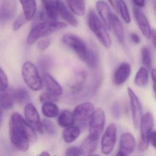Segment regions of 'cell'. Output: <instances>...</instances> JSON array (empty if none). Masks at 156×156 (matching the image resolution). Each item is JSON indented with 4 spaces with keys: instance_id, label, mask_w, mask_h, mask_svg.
<instances>
[{
    "instance_id": "obj_15",
    "label": "cell",
    "mask_w": 156,
    "mask_h": 156,
    "mask_svg": "<svg viewBox=\"0 0 156 156\" xmlns=\"http://www.w3.org/2000/svg\"><path fill=\"white\" fill-rule=\"evenodd\" d=\"M133 15L142 34L147 39H150L151 30L148 21L145 14L139 8L134 7Z\"/></svg>"
},
{
    "instance_id": "obj_24",
    "label": "cell",
    "mask_w": 156,
    "mask_h": 156,
    "mask_svg": "<svg viewBox=\"0 0 156 156\" xmlns=\"http://www.w3.org/2000/svg\"><path fill=\"white\" fill-rule=\"evenodd\" d=\"M22 6L23 14L27 21L32 19L36 11V4L35 0H20Z\"/></svg>"
},
{
    "instance_id": "obj_35",
    "label": "cell",
    "mask_w": 156,
    "mask_h": 156,
    "mask_svg": "<svg viewBox=\"0 0 156 156\" xmlns=\"http://www.w3.org/2000/svg\"><path fill=\"white\" fill-rule=\"evenodd\" d=\"M52 60L50 57L44 55L40 58L39 62V66L41 70H47L51 65Z\"/></svg>"
},
{
    "instance_id": "obj_16",
    "label": "cell",
    "mask_w": 156,
    "mask_h": 156,
    "mask_svg": "<svg viewBox=\"0 0 156 156\" xmlns=\"http://www.w3.org/2000/svg\"><path fill=\"white\" fill-rule=\"evenodd\" d=\"M96 9L103 23L108 30L111 29V17L112 13L111 9L107 3L99 0L97 2Z\"/></svg>"
},
{
    "instance_id": "obj_33",
    "label": "cell",
    "mask_w": 156,
    "mask_h": 156,
    "mask_svg": "<svg viewBox=\"0 0 156 156\" xmlns=\"http://www.w3.org/2000/svg\"><path fill=\"white\" fill-rule=\"evenodd\" d=\"M44 129L50 135H54L56 133V128L55 125L50 119H44L43 120Z\"/></svg>"
},
{
    "instance_id": "obj_11",
    "label": "cell",
    "mask_w": 156,
    "mask_h": 156,
    "mask_svg": "<svg viewBox=\"0 0 156 156\" xmlns=\"http://www.w3.org/2000/svg\"><path fill=\"white\" fill-rule=\"evenodd\" d=\"M94 111V105L87 102L77 106L73 113L75 120L79 123H85L89 122Z\"/></svg>"
},
{
    "instance_id": "obj_9",
    "label": "cell",
    "mask_w": 156,
    "mask_h": 156,
    "mask_svg": "<svg viewBox=\"0 0 156 156\" xmlns=\"http://www.w3.org/2000/svg\"><path fill=\"white\" fill-rule=\"evenodd\" d=\"M24 115L28 123L32 127L40 133L44 131L43 123L41 122V119L38 111L33 104L28 103L24 108Z\"/></svg>"
},
{
    "instance_id": "obj_41",
    "label": "cell",
    "mask_w": 156,
    "mask_h": 156,
    "mask_svg": "<svg viewBox=\"0 0 156 156\" xmlns=\"http://www.w3.org/2000/svg\"><path fill=\"white\" fill-rule=\"evenodd\" d=\"M150 142L152 146L156 148V131H151L149 136Z\"/></svg>"
},
{
    "instance_id": "obj_7",
    "label": "cell",
    "mask_w": 156,
    "mask_h": 156,
    "mask_svg": "<svg viewBox=\"0 0 156 156\" xmlns=\"http://www.w3.org/2000/svg\"><path fill=\"white\" fill-rule=\"evenodd\" d=\"M117 127L114 124H111L108 127L101 140V150L105 155L111 153L115 144L117 138Z\"/></svg>"
},
{
    "instance_id": "obj_37",
    "label": "cell",
    "mask_w": 156,
    "mask_h": 156,
    "mask_svg": "<svg viewBox=\"0 0 156 156\" xmlns=\"http://www.w3.org/2000/svg\"><path fill=\"white\" fill-rule=\"evenodd\" d=\"M0 78H1V91H4L7 90L9 85V82H8V77L5 72L1 69L0 72Z\"/></svg>"
},
{
    "instance_id": "obj_45",
    "label": "cell",
    "mask_w": 156,
    "mask_h": 156,
    "mask_svg": "<svg viewBox=\"0 0 156 156\" xmlns=\"http://www.w3.org/2000/svg\"><path fill=\"white\" fill-rule=\"evenodd\" d=\"M132 1L137 7L143 8L145 6V0H132Z\"/></svg>"
},
{
    "instance_id": "obj_20",
    "label": "cell",
    "mask_w": 156,
    "mask_h": 156,
    "mask_svg": "<svg viewBox=\"0 0 156 156\" xmlns=\"http://www.w3.org/2000/svg\"><path fill=\"white\" fill-rule=\"evenodd\" d=\"M111 29H113L119 43L123 44L125 41L124 28L120 20L114 13L111 17Z\"/></svg>"
},
{
    "instance_id": "obj_8",
    "label": "cell",
    "mask_w": 156,
    "mask_h": 156,
    "mask_svg": "<svg viewBox=\"0 0 156 156\" xmlns=\"http://www.w3.org/2000/svg\"><path fill=\"white\" fill-rule=\"evenodd\" d=\"M105 123V115L104 110L98 108L95 110L89 122V134L100 137L103 132Z\"/></svg>"
},
{
    "instance_id": "obj_13",
    "label": "cell",
    "mask_w": 156,
    "mask_h": 156,
    "mask_svg": "<svg viewBox=\"0 0 156 156\" xmlns=\"http://www.w3.org/2000/svg\"><path fill=\"white\" fill-rule=\"evenodd\" d=\"M17 9L16 0H4L0 8L1 23L5 24L11 20L16 14Z\"/></svg>"
},
{
    "instance_id": "obj_1",
    "label": "cell",
    "mask_w": 156,
    "mask_h": 156,
    "mask_svg": "<svg viewBox=\"0 0 156 156\" xmlns=\"http://www.w3.org/2000/svg\"><path fill=\"white\" fill-rule=\"evenodd\" d=\"M9 132L12 143L20 151H27L30 143L37 139L35 130L18 112H14L11 117Z\"/></svg>"
},
{
    "instance_id": "obj_3",
    "label": "cell",
    "mask_w": 156,
    "mask_h": 156,
    "mask_svg": "<svg viewBox=\"0 0 156 156\" xmlns=\"http://www.w3.org/2000/svg\"><path fill=\"white\" fill-rule=\"evenodd\" d=\"M87 22L90 30L102 45L105 48H110L111 45L110 36L94 11L89 12L87 17Z\"/></svg>"
},
{
    "instance_id": "obj_29",
    "label": "cell",
    "mask_w": 156,
    "mask_h": 156,
    "mask_svg": "<svg viewBox=\"0 0 156 156\" xmlns=\"http://www.w3.org/2000/svg\"><path fill=\"white\" fill-rule=\"evenodd\" d=\"M148 75L146 68L141 67L138 71L135 78V83L137 86L145 87L147 84Z\"/></svg>"
},
{
    "instance_id": "obj_48",
    "label": "cell",
    "mask_w": 156,
    "mask_h": 156,
    "mask_svg": "<svg viewBox=\"0 0 156 156\" xmlns=\"http://www.w3.org/2000/svg\"><path fill=\"white\" fill-rule=\"evenodd\" d=\"M155 12H156V3H155Z\"/></svg>"
},
{
    "instance_id": "obj_43",
    "label": "cell",
    "mask_w": 156,
    "mask_h": 156,
    "mask_svg": "<svg viewBox=\"0 0 156 156\" xmlns=\"http://www.w3.org/2000/svg\"><path fill=\"white\" fill-rule=\"evenodd\" d=\"M130 39L134 43L139 44L140 43V40L139 36L136 33L131 34L130 35Z\"/></svg>"
},
{
    "instance_id": "obj_36",
    "label": "cell",
    "mask_w": 156,
    "mask_h": 156,
    "mask_svg": "<svg viewBox=\"0 0 156 156\" xmlns=\"http://www.w3.org/2000/svg\"><path fill=\"white\" fill-rule=\"evenodd\" d=\"M58 97L57 96L49 93V92L44 93L40 95V100L41 102L43 104L45 103H48V102L54 103L58 100Z\"/></svg>"
},
{
    "instance_id": "obj_10",
    "label": "cell",
    "mask_w": 156,
    "mask_h": 156,
    "mask_svg": "<svg viewBox=\"0 0 156 156\" xmlns=\"http://www.w3.org/2000/svg\"><path fill=\"white\" fill-rule=\"evenodd\" d=\"M129 96L130 98V106L132 111V119L135 127L138 128L142 118L143 109L140 101L134 91L130 87L127 89Z\"/></svg>"
},
{
    "instance_id": "obj_27",
    "label": "cell",
    "mask_w": 156,
    "mask_h": 156,
    "mask_svg": "<svg viewBox=\"0 0 156 156\" xmlns=\"http://www.w3.org/2000/svg\"><path fill=\"white\" fill-rule=\"evenodd\" d=\"M70 9L76 15L83 16L86 11L85 4L84 0H66Z\"/></svg>"
},
{
    "instance_id": "obj_21",
    "label": "cell",
    "mask_w": 156,
    "mask_h": 156,
    "mask_svg": "<svg viewBox=\"0 0 156 156\" xmlns=\"http://www.w3.org/2000/svg\"><path fill=\"white\" fill-rule=\"evenodd\" d=\"M13 90L7 89L4 91H1L0 104L2 109L8 110L13 107L15 102Z\"/></svg>"
},
{
    "instance_id": "obj_4",
    "label": "cell",
    "mask_w": 156,
    "mask_h": 156,
    "mask_svg": "<svg viewBox=\"0 0 156 156\" xmlns=\"http://www.w3.org/2000/svg\"><path fill=\"white\" fill-rule=\"evenodd\" d=\"M23 77L26 84L34 91H39L42 87L43 83L38 69L30 62L23 64L22 69Z\"/></svg>"
},
{
    "instance_id": "obj_42",
    "label": "cell",
    "mask_w": 156,
    "mask_h": 156,
    "mask_svg": "<svg viewBox=\"0 0 156 156\" xmlns=\"http://www.w3.org/2000/svg\"><path fill=\"white\" fill-rule=\"evenodd\" d=\"M151 78L153 82V88L156 95V69H153L151 72Z\"/></svg>"
},
{
    "instance_id": "obj_12",
    "label": "cell",
    "mask_w": 156,
    "mask_h": 156,
    "mask_svg": "<svg viewBox=\"0 0 156 156\" xmlns=\"http://www.w3.org/2000/svg\"><path fill=\"white\" fill-rule=\"evenodd\" d=\"M136 146V140L132 134L126 132L121 135L119 149L116 155L129 156L134 151Z\"/></svg>"
},
{
    "instance_id": "obj_38",
    "label": "cell",
    "mask_w": 156,
    "mask_h": 156,
    "mask_svg": "<svg viewBox=\"0 0 156 156\" xmlns=\"http://www.w3.org/2000/svg\"><path fill=\"white\" fill-rule=\"evenodd\" d=\"M112 114L116 118H118L121 115V107L118 102H116L112 106L111 108Z\"/></svg>"
},
{
    "instance_id": "obj_19",
    "label": "cell",
    "mask_w": 156,
    "mask_h": 156,
    "mask_svg": "<svg viewBox=\"0 0 156 156\" xmlns=\"http://www.w3.org/2000/svg\"><path fill=\"white\" fill-rule=\"evenodd\" d=\"M43 83L48 92L59 96L62 93V89L55 79L49 74L45 73L43 76Z\"/></svg>"
},
{
    "instance_id": "obj_40",
    "label": "cell",
    "mask_w": 156,
    "mask_h": 156,
    "mask_svg": "<svg viewBox=\"0 0 156 156\" xmlns=\"http://www.w3.org/2000/svg\"><path fill=\"white\" fill-rule=\"evenodd\" d=\"M66 156H80V148L76 147H71L66 151Z\"/></svg>"
},
{
    "instance_id": "obj_26",
    "label": "cell",
    "mask_w": 156,
    "mask_h": 156,
    "mask_svg": "<svg viewBox=\"0 0 156 156\" xmlns=\"http://www.w3.org/2000/svg\"><path fill=\"white\" fill-rule=\"evenodd\" d=\"M80 134V129L77 126H70L66 127L63 132L64 140L66 143L74 142L79 137Z\"/></svg>"
},
{
    "instance_id": "obj_25",
    "label": "cell",
    "mask_w": 156,
    "mask_h": 156,
    "mask_svg": "<svg viewBox=\"0 0 156 156\" xmlns=\"http://www.w3.org/2000/svg\"><path fill=\"white\" fill-rule=\"evenodd\" d=\"M75 121V119L73 113L67 109L63 110L58 117V124L60 126L63 127L72 126L73 125Z\"/></svg>"
},
{
    "instance_id": "obj_30",
    "label": "cell",
    "mask_w": 156,
    "mask_h": 156,
    "mask_svg": "<svg viewBox=\"0 0 156 156\" xmlns=\"http://www.w3.org/2000/svg\"><path fill=\"white\" fill-rule=\"evenodd\" d=\"M13 94L15 102L19 104H24L28 102L30 99L29 93L23 88L13 90Z\"/></svg>"
},
{
    "instance_id": "obj_17",
    "label": "cell",
    "mask_w": 156,
    "mask_h": 156,
    "mask_svg": "<svg viewBox=\"0 0 156 156\" xmlns=\"http://www.w3.org/2000/svg\"><path fill=\"white\" fill-rule=\"evenodd\" d=\"M99 137L89 134L82 142L80 148V156H89L95 151Z\"/></svg>"
},
{
    "instance_id": "obj_6",
    "label": "cell",
    "mask_w": 156,
    "mask_h": 156,
    "mask_svg": "<svg viewBox=\"0 0 156 156\" xmlns=\"http://www.w3.org/2000/svg\"><path fill=\"white\" fill-rule=\"evenodd\" d=\"M62 41L63 44L75 52L80 60L85 61L88 46L80 37L69 34L64 35Z\"/></svg>"
},
{
    "instance_id": "obj_34",
    "label": "cell",
    "mask_w": 156,
    "mask_h": 156,
    "mask_svg": "<svg viewBox=\"0 0 156 156\" xmlns=\"http://www.w3.org/2000/svg\"><path fill=\"white\" fill-rule=\"evenodd\" d=\"M27 21L25 16L23 13L19 15L16 18L13 23V30L14 31H17L19 30L24 23Z\"/></svg>"
},
{
    "instance_id": "obj_22",
    "label": "cell",
    "mask_w": 156,
    "mask_h": 156,
    "mask_svg": "<svg viewBox=\"0 0 156 156\" xmlns=\"http://www.w3.org/2000/svg\"><path fill=\"white\" fill-rule=\"evenodd\" d=\"M85 62L87 66L92 69L97 68L99 64L98 52L94 46H90L87 48Z\"/></svg>"
},
{
    "instance_id": "obj_14",
    "label": "cell",
    "mask_w": 156,
    "mask_h": 156,
    "mask_svg": "<svg viewBox=\"0 0 156 156\" xmlns=\"http://www.w3.org/2000/svg\"><path fill=\"white\" fill-rule=\"evenodd\" d=\"M44 10L40 14V18H47L50 20L55 21L59 12L60 0H41Z\"/></svg>"
},
{
    "instance_id": "obj_44",
    "label": "cell",
    "mask_w": 156,
    "mask_h": 156,
    "mask_svg": "<svg viewBox=\"0 0 156 156\" xmlns=\"http://www.w3.org/2000/svg\"><path fill=\"white\" fill-rule=\"evenodd\" d=\"M116 12L119 11V0H108Z\"/></svg>"
},
{
    "instance_id": "obj_28",
    "label": "cell",
    "mask_w": 156,
    "mask_h": 156,
    "mask_svg": "<svg viewBox=\"0 0 156 156\" xmlns=\"http://www.w3.org/2000/svg\"><path fill=\"white\" fill-rule=\"evenodd\" d=\"M43 114L47 118L56 117L59 114L58 106L52 102L44 103L42 106Z\"/></svg>"
},
{
    "instance_id": "obj_23",
    "label": "cell",
    "mask_w": 156,
    "mask_h": 156,
    "mask_svg": "<svg viewBox=\"0 0 156 156\" xmlns=\"http://www.w3.org/2000/svg\"><path fill=\"white\" fill-rule=\"evenodd\" d=\"M58 13L61 17L70 25L74 27L78 26V22L77 19L71 12L69 11L62 1L60 2Z\"/></svg>"
},
{
    "instance_id": "obj_5",
    "label": "cell",
    "mask_w": 156,
    "mask_h": 156,
    "mask_svg": "<svg viewBox=\"0 0 156 156\" xmlns=\"http://www.w3.org/2000/svg\"><path fill=\"white\" fill-rule=\"evenodd\" d=\"M154 126V118L150 112L146 113L141 119L140 126V140L138 145L139 150L140 151H145L148 147L149 139V136Z\"/></svg>"
},
{
    "instance_id": "obj_18",
    "label": "cell",
    "mask_w": 156,
    "mask_h": 156,
    "mask_svg": "<svg viewBox=\"0 0 156 156\" xmlns=\"http://www.w3.org/2000/svg\"><path fill=\"white\" fill-rule=\"evenodd\" d=\"M131 73V67L128 63H122L116 69L114 75V83L117 85L124 83L129 77Z\"/></svg>"
},
{
    "instance_id": "obj_32",
    "label": "cell",
    "mask_w": 156,
    "mask_h": 156,
    "mask_svg": "<svg viewBox=\"0 0 156 156\" xmlns=\"http://www.w3.org/2000/svg\"><path fill=\"white\" fill-rule=\"evenodd\" d=\"M141 60L143 64L148 69L151 67V59L149 50L147 47H142L141 50Z\"/></svg>"
},
{
    "instance_id": "obj_46",
    "label": "cell",
    "mask_w": 156,
    "mask_h": 156,
    "mask_svg": "<svg viewBox=\"0 0 156 156\" xmlns=\"http://www.w3.org/2000/svg\"><path fill=\"white\" fill-rule=\"evenodd\" d=\"M150 39H151L152 44L156 48V30H151Z\"/></svg>"
},
{
    "instance_id": "obj_2",
    "label": "cell",
    "mask_w": 156,
    "mask_h": 156,
    "mask_svg": "<svg viewBox=\"0 0 156 156\" xmlns=\"http://www.w3.org/2000/svg\"><path fill=\"white\" fill-rule=\"evenodd\" d=\"M67 26L65 23L56 21L40 23L34 26L29 33L27 37V44L32 45L39 39L46 37L58 31L63 30Z\"/></svg>"
},
{
    "instance_id": "obj_39",
    "label": "cell",
    "mask_w": 156,
    "mask_h": 156,
    "mask_svg": "<svg viewBox=\"0 0 156 156\" xmlns=\"http://www.w3.org/2000/svg\"><path fill=\"white\" fill-rule=\"evenodd\" d=\"M50 44H51V39L50 38H45L39 42L38 44V47L41 51H45L50 46Z\"/></svg>"
},
{
    "instance_id": "obj_31",
    "label": "cell",
    "mask_w": 156,
    "mask_h": 156,
    "mask_svg": "<svg viewBox=\"0 0 156 156\" xmlns=\"http://www.w3.org/2000/svg\"><path fill=\"white\" fill-rule=\"evenodd\" d=\"M119 11L124 21L129 23L131 21L130 15L126 4L123 0H119Z\"/></svg>"
},
{
    "instance_id": "obj_47",
    "label": "cell",
    "mask_w": 156,
    "mask_h": 156,
    "mask_svg": "<svg viewBox=\"0 0 156 156\" xmlns=\"http://www.w3.org/2000/svg\"><path fill=\"white\" fill-rule=\"evenodd\" d=\"M40 156H50V154L47 151H43L41 154H40Z\"/></svg>"
}]
</instances>
